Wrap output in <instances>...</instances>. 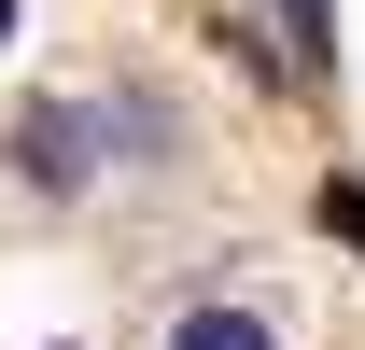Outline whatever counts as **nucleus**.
I'll list each match as a JSON object with an SVG mask.
<instances>
[{
    "instance_id": "1",
    "label": "nucleus",
    "mask_w": 365,
    "mask_h": 350,
    "mask_svg": "<svg viewBox=\"0 0 365 350\" xmlns=\"http://www.w3.org/2000/svg\"><path fill=\"white\" fill-rule=\"evenodd\" d=\"M155 350H281V322H267L253 295H197V308H182Z\"/></svg>"
}]
</instances>
